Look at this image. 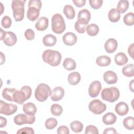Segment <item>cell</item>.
<instances>
[{
    "label": "cell",
    "mask_w": 134,
    "mask_h": 134,
    "mask_svg": "<svg viewBox=\"0 0 134 134\" xmlns=\"http://www.w3.org/2000/svg\"><path fill=\"white\" fill-rule=\"evenodd\" d=\"M43 61L52 66H57L60 63L62 56L58 51L48 49L45 50L42 55Z\"/></svg>",
    "instance_id": "6da1fadb"
},
{
    "label": "cell",
    "mask_w": 134,
    "mask_h": 134,
    "mask_svg": "<svg viewBox=\"0 0 134 134\" xmlns=\"http://www.w3.org/2000/svg\"><path fill=\"white\" fill-rule=\"evenodd\" d=\"M26 0H14L12 2L13 17L16 21H21L24 18Z\"/></svg>",
    "instance_id": "7a4b0ae2"
},
{
    "label": "cell",
    "mask_w": 134,
    "mask_h": 134,
    "mask_svg": "<svg viewBox=\"0 0 134 134\" xmlns=\"http://www.w3.org/2000/svg\"><path fill=\"white\" fill-rule=\"evenodd\" d=\"M51 28L53 32L57 34H61L65 30V21L61 14H55L52 16L51 18Z\"/></svg>",
    "instance_id": "3957f363"
},
{
    "label": "cell",
    "mask_w": 134,
    "mask_h": 134,
    "mask_svg": "<svg viewBox=\"0 0 134 134\" xmlns=\"http://www.w3.org/2000/svg\"><path fill=\"white\" fill-rule=\"evenodd\" d=\"M120 93L119 90L116 87H110L104 88L101 92L102 99L110 103L116 102L119 97Z\"/></svg>",
    "instance_id": "277c9868"
},
{
    "label": "cell",
    "mask_w": 134,
    "mask_h": 134,
    "mask_svg": "<svg viewBox=\"0 0 134 134\" xmlns=\"http://www.w3.org/2000/svg\"><path fill=\"white\" fill-rule=\"evenodd\" d=\"M51 89L49 86L45 83H40L35 90V96L37 100L40 102L46 101L51 93Z\"/></svg>",
    "instance_id": "5b68a950"
},
{
    "label": "cell",
    "mask_w": 134,
    "mask_h": 134,
    "mask_svg": "<svg viewBox=\"0 0 134 134\" xmlns=\"http://www.w3.org/2000/svg\"><path fill=\"white\" fill-rule=\"evenodd\" d=\"M88 109L93 114L99 115L106 110V105L99 99H94L89 103Z\"/></svg>",
    "instance_id": "8992f818"
},
{
    "label": "cell",
    "mask_w": 134,
    "mask_h": 134,
    "mask_svg": "<svg viewBox=\"0 0 134 134\" xmlns=\"http://www.w3.org/2000/svg\"><path fill=\"white\" fill-rule=\"evenodd\" d=\"M35 115L29 116L24 114H19L14 117V121L15 124L20 126L24 124H32L35 121Z\"/></svg>",
    "instance_id": "52a82bcc"
},
{
    "label": "cell",
    "mask_w": 134,
    "mask_h": 134,
    "mask_svg": "<svg viewBox=\"0 0 134 134\" xmlns=\"http://www.w3.org/2000/svg\"><path fill=\"white\" fill-rule=\"evenodd\" d=\"M17 110V106L13 104L6 103L2 100H0V113L5 115H11Z\"/></svg>",
    "instance_id": "ba28073f"
},
{
    "label": "cell",
    "mask_w": 134,
    "mask_h": 134,
    "mask_svg": "<svg viewBox=\"0 0 134 134\" xmlns=\"http://www.w3.org/2000/svg\"><path fill=\"white\" fill-rule=\"evenodd\" d=\"M102 88V85L99 81H94L90 85L88 88L89 95L93 98L97 97Z\"/></svg>",
    "instance_id": "9c48e42d"
},
{
    "label": "cell",
    "mask_w": 134,
    "mask_h": 134,
    "mask_svg": "<svg viewBox=\"0 0 134 134\" xmlns=\"http://www.w3.org/2000/svg\"><path fill=\"white\" fill-rule=\"evenodd\" d=\"M91 16V13L88 10L86 9H82L78 13L77 21L80 24L86 25L90 20Z\"/></svg>",
    "instance_id": "30bf717a"
},
{
    "label": "cell",
    "mask_w": 134,
    "mask_h": 134,
    "mask_svg": "<svg viewBox=\"0 0 134 134\" xmlns=\"http://www.w3.org/2000/svg\"><path fill=\"white\" fill-rule=\"evenodd\" d=\"M64 95V90L61 86L54 88L51 92L50 96L52 101L57 102L60 100Z\"/></svg>",
    "instance_id": "8fae6325"
},
{
    "label": "cell",
    "mask_w": 134,
    "mask_h": 134,
    "mask_svg": "<svg viewBox=\"0 0 134 134\" xmlns=\"http://www.w3.org/2000/svg\"><path fill=\"white\" fill-rule=\"evenodd\" d=\"M17 39L16 35L12 31H6L3 38L4 43L7 46H13L16 44Z\"/></svg>",
    "instance_id": "7c38bea8"
},
{
    "label": "cell",
    "mask_w": 134,
    "mask_h": 134,
    "mask_svg": "<svg viewBox=\"0 0 134 134\" xmlns=\"http://www.w3.org/2000/svg\"><path fill=\"white\" fill-rule=\"evenodd\" d=\"M63 43L69 46H73L77 42V37L73 32H66L62 38Z\"/></svg>",
    "instance_id": "4fadbf2b"
},
{
    "label": "cell",
    "mask_w": 134,
    "mask_h": 134,
    "mask_svg": "<svg viewBox=\"0 0 134 134\" xmlns=\"http://www.w3.org/2000/svg\"><path fill=\"white\" fill-rule=\"evenodd\" d=\"M118 46V43L116 39L114 38H109L105 42L104 48L106 51L109 53L114 52Z\"/></svg>",
    "instance_id": "5bb4252c"
},
{
    "label": "cell",
    "mask_w": 134,
    "mask_h": 134,
    "mask_svg": "<svg viewBox=\"0 0 134 134\" xmlns=\"http://www.w3.org/2000/svg\"><path fill=\"white\" fill-rule=\"evenodd\" d=\"M104 81L108 84H115L117 82L118 77L116 73L112 71H107L103 74Z\"/></svg>",
    "instance_id": "9a60e30c"
},
{
    "label": "cell",
    "mask_w": 134,
    "mask_h": 134,
    "mask_svg": "<svg viewBox=\"0 0 134 134\" xmlns=\"http://www.w3.org/2000/svg\"><path fill=\"white\" fill-rule=\"evenodd\" d=\"M28 99L26 93L22 90H16L13 95V101L19 104H23Z\"/></svg>",
    "instance_id": "2e32d148"
},
{
    "label": "cell",
    "mask_w": 134,
    "mask_h": 134,
    "mask_svg": "<svg viewBox=\"0 0 134 134\" xmlns=\"http://www.w3.org/2000/svg\"><path fill=\"white\" fill-rule=\"evenodd\" d=\"M115 111L119 116H124L126 115L129 111V107L127 103L120 102L115 106Z\"/></svg>",
    "instance_id": "e0dca14e"
},
{
    "label": "cell",
    "mask_w": 134,
    "mask_h": 134,
    "mask_svg": "<svg viewBox=\"0 0 134 134\" xmlns=\"http://www.w3.org/2000/svg\"><path fill=\"white\" fill-rule=\"evenodd\" d=\"M49 20L46 17L39 18L35 24V27L39 31H44L48 27Z\"/></svg>",
    "instance_id": "ac0fdd59"
},
{
    "label": "cell",
    "mask_w": 134,
    "mask_h": 134,
    "mask_svg": "<svg viewBox=\"0 0 134 134\" xmlns=\"http://www.w3.org/2000/svg\"><path fill=\"white\" fill-rule=\"evenodd\" d=\"M40 15V10L35 7H28L27 12V18L32 21L36 20Z\"/></svg>",
    "instance_id": "d6986e66"
},
{
    "label": "cell",
    "mask_w": 134,
    "mask_h": 134,
    "mask_svg": "<svg viewBox=\"0 0 134 134\" xmlns=\"http://www.w3.org/2000/svg\"><path fill=\"white\" fill-rule=\"evenodd\" d=\"M23 109L24 112L29 116L35 115L37 112V107L34 103L31 102L24 104Z\"/></svg>",
    "instance_id": "ffe728a7"
},
{
    "label": "cell",
    "mask_w": 134,
    "mask_h": 134,
    "mask_svg": "<svg viewBox=\"0 0 134 134\" xmlns=\"http://www.w3.org/2000/svg\"><path fill=\"white\" fill-rule=\"evenodd\" d=\"M117 120L116 116L113 113L109 112L105 114L103 116V122L107 125H111L115 123Z\"/></svg>",
    "instance_id": "44dd1931"
},
{
    "label": "cell",
    "mask_w": 134,
    "mask_h": 134,
    "mask_svg": "<svg viewBox=\"0 0 134 134\" xmlns=\"http://www.w3.org/2000/svg\"><path fill=\"white\" fill-rule=\"evenodd\" d=\"M57 40L55 36L51 34H48L43 37L42 42L46 47H52L55 44Z\"/></svg>",
    "instance_id": "7402d4cb"
},
{
    "label": "cell",
    "mask_w": 134,
    "mask_h": 134,
    "mask_svg": "<svg viewBox=\"0 0 134 134\" xmlns=\"http://www.w3.org/2000/svg\"><path fill=\"white\" fill-rule=\"evenodd\" d=\"M81 80V75L77 72H73L70 73L68 77V81L70 85H75Z\"/></svg>",
    "instance_id": "603a6c76"
},
{
    "label": "cell",
    "mask_w": 134,
    "mask_h": 134,
    "mask_svg": "<svg viewBox=\"0 0 134 134\" xmlns=\"http://www.w3.org/2000/svg\"><path fill=\"white\" fill-rule=\"evenodd\" d=\"M115 62L118 65L121 66L127 63L128 59L127 55L123 52H118L115 56Z\"/></svg>",
    "instance_id": "cb8c5ba5"
},
{
    "label": "cell",
    "mask_w": 134,
    "mask_h": 134,
    "mask_svg": "<svg viewBox=\"0 0 134 134\" xmlns=\"http://www.w3.org/2000/svg\"><path fill=\"white\" fill-rule=\"evenodd\" d=\"M108 17L111 22L116 23L120 18V13L117 9L111 8L108 12Z\"/></svg>",
    "instance_id": "d4e9b609"
},
{
    "label": "cell",
    "mask_w": 134,
    "mask_h": 134,
    "mask_svg": "<svg viewBox=\"0 0 134 134\" xmlns=\"http://www.w3.org/2000/svg\"><path fill=\"white\" fill-rule=\"evenodd\" d=\"M16 89L15 88H5L2 92V96L3 97L6 99L7 100L10 102L13 101V95L16 91Z\"/></svg>",
    "instance_id": "484cf974"
},
{
    "label": "cell",
    "mask_w": 134,
    "mask_h": 134,
    "mask_svg": "<svg viewBox=\"0 0 134 134\" xmlns=\"http://www.w3.org/2000/svg\"><path fill=\"white\" fill-rule=\"evenodd\" d=\"M96 64L100 66H107L111 63V59L106 55H100L96 60Z\"/></svg>",
    "instance_id": "4316f807"
},
{
    "label": "cell",
    "mask_w": 134,
    "mask_h": 134,
    "mask_svg": "<svg viewBox=\"0 0 134 134\" xmlns=\"http://www.w3.org/2000/svg\"><path fill=\"white\" fill-rule=\"evenodd\" d=\"M63 13L66 17L69 19H72L75 17V12L73 7L70 5H65L63 8Z\"/></svg>",
    "instance_id": "83f0119b"
},
{
    "label": "cell",
    "mask_w": 134,
    "mask_h": 134,
    "mask_svg": "<svg viewBox=\"0 0 134 134\" xmlns=\"http://www.w3.org/2000/svg\"><path fill=\"white\" fill-rule=\"evenodd\" d=\"M63 66L65 69L68 71H71L74 70L76 68V64L73 59L70 58H67L63 61Z\"/></svg>",
    "instance_id": "f1b7e54d"
},
{
    "label": "cell",
    "mask_w": 134,
    "mask_h": 134,
    "mask_svg": "<svg viewBox=\"0 0 134 134\" xmlns=\"http://www.w3.org/2000/svg\"><path fill=\"white\" fill-rule=\"evenodd\" d=\"M122 73L125 76L132 77L134 76V65L132 63L124 66L122 69Z\"/></svg>",
    "instance_id": "f546056e"
},
{
    "label": "cell",
    "mask_w": 134,
    "mask_h": 134,
    "mask_svg": "<svg viewBox=\"0 0 134 134\" xmlns=\"http://www.w3.org/2000/svg\"><path fill=\"white\" fill-rule=\"evenodd\" d=\"M87 34L91 36H95L99 32V27L95 24H91L86 27Z\"/></svg>",
    "instance_id": "4dcf8cb0"
},
{
    "label": "cell",
    "mask_w": 134,
    "mask_h": 134,
    "mask_svg": "<svg viewBox=\"0 0 134 134\" xmlns=\"http://www.w3.org/2000/svg\"><path fill=\"white\" fill-rule=\"evenodd\" d=\"M129 3L127 0H120L118 2L117 6V9L120 13H125L128 9Z\"/></svg>",
    "instance_id": "1f68e13d"
},
{
    "label": "cell",
    "mask_w": 134,
    "mask_h": 134,
    "mask_svg": "<svg viewBox=\"0 0 134 134\" xmlns=\"http://www.w3.org/2000/svg\"><path fill=\"white\" fill-rule=\"evenodd\" d=\"M70 128L71 130L74 132H81L83 128V124L78 121V120H75L73 121L72 122L70 123Z\"/></svg>",
    "instance_id": "d6a6232c"
},
{
    "label": "cell",
    "mask_w": 134,
    "mask_h": 134,
    "mask_svg": "<svg viewBox=\"0 0 134 134\" xmlns=\"http://www.w3.org/2000/svg\"><path fill=\"white\" fill-rule=\"evenodd\" d=\"M123 125L128 130H133L134 129L133 117L131 116H129L125 118L123 120Z\"/></svg>",
    "instance_id": "836d02e7"
},
{
    "label": "cell",
    "mask_w": 134,
    "mask_h": 134,
    "mask_svg": "<svg viewBox=\"0 0 134 134\" xmlns=\"http://www.w3.org/2000/svg\"><path fill=\"white\" fill-rule=\"evenodd\" d=\"M51 113L55 116H59L61 115L63 112V108L62 106L58 104H52L51 106Z\"/></svg>",
    "instance_id": "e575fe53"
},
{
    "label": "cell",
    "mask_w": 134,
    "mask_h": 134,
    "mask_svg": "<svg viewBox=\"0 0 134 134\" xmlns=\"http://www.w3.org/2000/svg\"><path fill=\"white\" fill-rule=\"evenodd\" d=\"M125 24L127 26H130L134 24V14L132 12L128 13L126 14L123 18Z\"/></svg>",
    "instance_id": "d590c367"
},
{
    "label": "cell",
    "mask_w": 134,
    "mask_h": 134,
    "mask_svg": "<svg viewBox=\"0 0 134 134\" xmlns=\"http://www.w3.org/2000/svg\"><path fill=\"white\" fill-rule=\"evenodd\" d=\"M58 124V121L54 118H49L45 121V127L47 129L51 130L54 129Z\"/></svg>",
    "instance_id": "8d00e7d4"
},
{
    "label": "cell",
    "mask_w": 134,
    "mask_h": 134,
    "mask_svg": "<svg viewBox=\"0 0 134 134\" xmlns=\"http://www.w3.org/2000/svg\"><path fill=\"white\" fill-rule=\"evenodd\" d=\"M1 25L4 28H8L12 25V19L8 16H5L3 17L1 21Z\"/></svg>",
    "instance_id": "74e56055"
},
{
    "label": "cell",
    "mask_w": 134,
    "mask_h": 134,
    "mask_svg": "<svg viewBox=\"0 0 134 134\" xmlns=\"http://www.w3.org/2000/svg\"><path fill=\"white\" fill-rule=\"evenodd\" d=\"M103 1L102 0H90L89 4L91 7L94 9H99L102 5Z\"/></svg>",
    "instance_id": "f35d334b"
},
{
    "label": "cell",
    "mask_w": 134,
    "mask_h": 134,
    "mask_svg": "<svg viewBox=\"0 0 134 134\" xmlns=\"http://www.w3.org/2000/svg\"><path fill=\"white\" fill-rule=\"evenodd\" d=\"M98 133L97 128L94 125H89L85 128V134H98Z\"/></svg>",
    "instance_id": "ab89813d"
},
{
    "label": "cell",
    "mask_w": 134,
    "mask_h": 134,
    "mask_svg": "<svg viewBox=\"0 0 134 134\" xmlns=\"http://www.w3.org/2000/svg\"><path fill=\"white\" fill-rule=\"evenodd\" d=\"M85 27H86V25L80 24L77 21H76L74 25L75 29L77 32H78L80 34H83L85 32V29H86Z\"/></svg>",
    "instance_id": "60d3db41"
},
{
    "label": "cell",
    "mask_w": 134,
    "mask_h": 134,
    "mask_svg": "<svg viewBox=\"0 0 134 134\" xmlns=\"http://www.w3.org/2000/svg\"><path fill=\"white\" fill-rule=\"evenodd\" d=\"M42 6V3L40 0H30L28 3V7H35L40 10Z\"/></svg>",
    "instance_id": "b9f144b4"
},
{
    "label": "cell",
    "mask_w": 134,
    "mask_h": 134,
    "mask_svg": "<svg viewBox=\"0 0 134 134\" xmlns=\"http://www.w3.org/2000/svg\"><path fill=\"white\" fill-rule=\"evenodd\" d=\"M25 37L28 40H32L35 38V32L31 29H27L25 32Z\"/></svg>",
    "instance_id": "7bdbcfd3"
},
{
    "label": "cell",
    "mask_w": 134,
    "mask_h": 134,
    "mask_svg": "<svg viewBox=\"0 0 134 134\" xmlns=\"http://www.w3.org/2000/svg\"><path fill=\"white\" fill-rule=\"evenodd\" d=\"M17 134L19 133H27V134H34L35 132L33 129L31 127H24L19 129L17 132Z\"/></svg>",
    "instance_id": "ee69618b"
},
{
    "label": "cell",
    "mask_w": 134,
    "mask_h": 134,
    "mask_svg": "<svg viewBox=\"0 0 134 134\" xmlns=\"http://www.w3.org/2000/svg\"><path fill=\"white\" fill-rule=\"evenodd\" d=\"M58 134H69L70 133L69 128L65 126H61L57 129Z\"/></svg>",
    "instance_id": "f6af8a7d"
},
{
    "label": "cell",
    "mask_w": 134,
    "mask_h": 134,
    "mask_svg": "<svg viewBox=\"0 0 134 134\" xmlns=\"http://www.w3.org/2000/svg\"><path fill=\"white\" fill-rule=\"evenodd\" d=\"M20 90L23 91L26 93L28 99L30 97V96L31 95V93H32V90L30 86H29L28 85H25V86H23Z\"/></svg>",
    "instance_id": "bcb514c9"
},
{
    "label": "cell",
    "mask_w": 134,
    "mask_h": 134,
    "mask_svg": "<svg viewBox=\"0 0 134 134\" xmlns=\"http://www.w3.org/2000/svg\"><path fill=\"white\" fill-rule=\"evenodd\" d=\"M73 3L77 7H81L85 5L86 1L85 0H73Z\"/></svg>",
    "instance_id": "7dc6e473"
},
{
    "label": "cell",
    "mask_w": 134,
    "mask_h": 134,
    "mask_svg": "<svg viewBox=\"0 0 134 134\" xmlns=\"http://www.w3.org/2000/svg\"><path fill=\"white\" fill-rule=\"evenodd\" d=\"M108 133L109 134L117 133V131L114 128H113V127L107 128L104 130L103 132V134H108Z\"/></svg>",
    "instance_id": "c3c4849f"
},
{
    "label": "cell",
    "mask_w": 134,
    "mask_h": 134,
    "mask_svg": "<svg viewBox=\"0 0 134 134\" xmlns=\"http://www.w3.org/2000/svg\"><path fill=\"white\" fill-rule=\"evenodd\" d=\"M133 46L134 44L132 43L131 45L129 46L128 49V53L132 59L133 58Z\"/></svg>",
    "instance_id": "681fc988"
},
{
    "label": "cell",
    "mask_w": 134,
    "mask_h": 134,
    "mask_svg": "<svg viewBox=\"0 0 134 134\" xmlns=\"http://www.w3.org/2000/svg\"><path fill=\"white\" fill-rule=\"evenodd\" d=\"M1 119V125H0V127L3 128L4 127H5L7 124V120L5 118H4L2 116L0 117Z\"/></svg>",
    "instance_id": "f907efd6"
},
{
    "label": "cell",
    "mask_w": 134,
    "mask_h": 134,
    "mask_svg": "<svg viewBox=\"0 0 134 134\" xmlns=\"http://www.w3.org/2000/svg\"><path fill=\"white\" fill-rule=\"evenodd\" d=\"M0 31H1V32H0V34H1V38H0V40H3V38H4V36H5V33H6V31H4V30H3L1 28H0Z\"/></svg>",
    "instance_id": "816d5d0a"
},
{
    "label": "cell",
    "mask_w": 134,
    "mask_h": 134,
    "mask_svg": "<svg viewBox=\"0 0 134 134\" xmlns=\"http://www.w3.org/2000/svg\"><path fill=\"white\" fill-rule=\"evenodd\" d=\"M1 64H3L5 61V57L2 52H1Z\"/></svg>",
    "instance_id": "f5cc1de1"
},
{
    "label": "cell",
    "mask_w": 134,
    "mask_h": 134,
    "mask_svg": "<svg viewBox=\"0 0 134 134\" xmlns=\"http://www.w3.org/2000/svg\"><path fill=\"white\" fill-rule=\"evenodd\" d=\"M133 80H131V81L129 83V88L130 89V90L132 92H133Z\"/></svg>",
    "instance_id": "db71d44e"
}]
</instances>
